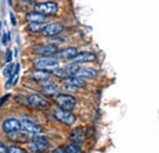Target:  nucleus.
Instances as JSON below:
<instances>
[{
    "label": "nucleus",
    "mask_w": 159,
    "mask_h": 153,
    "mask_svg": "<svg viewBox=\"0 0 159 153\" xmlns=\"http://www.w3.org/2000/svg\"><path fill=\"white\" fill-rule=\"evenodd\" d=\"M33 10H34L36 12H39V14L45 15V16H53V15H57V14H58L59 6H58V4L54 2V1H45V2L34 4Z\"/></svg>",
    "instance_id": "nucleus-1"
},
{
    "label": "nucleus",
    "mask_w": 159,
    "mask_h": 153,
    "mask_svg": "<svg viewBox=\"0 0 159 153\" xmlns=\"http://www.w3.org/2000/svg\"><path fill=\"white\" fill-rule=\"evenodd\" d=\"M31 148L32 151H34L36 153H43L47 152L49 148V140L45 136H33L31 140Z\"/></svg>",
    "instance_id": "nucleus-2"
},
{
    "label": "nucleus",
    "mask_w": 159,
    "mask_h": 153,
    "mask_svg": "<svg viewBox=\"0 0 159 153\" xmlns=\"http://www.w3.org/2000/svg\"><path fill=\"white\" fill-rule=\"evenodd\" d=\"M27 104L31 105L32 108L40 109V110H47L50 108V103L40 95H31L27 98Z\"/></svg>",
    "instance_id": "nucleus-3"
},
{
    "label": "nucleus",
    "mask_w": 159,
    "mask_h": 153,
    "mask_svg": "<svg viewBox=\"0 0 159 153\" xmlns=\"http://www.w3.org/2000/svg\"><path fill=\"white\" fill-rule=\"evenodd\" d=\"M55 102L60 108L65 109V110H72L76 105V99L75 97L66 95V93H61L55 96Z\"/></svg>",
    "instance_id": "nucleus-4"
},
{
    "label": "nucleus",
    "mask_w": 159,
    "mask_h": 153,
    "mask_svg": "<svg viewBox=\"0 0 159 153\" xmlns=\"http://www.w3.org/2000/svg\"><path fill=\"white\" fill-rule=\"evenodd\" d=\"M58 66H59V60L55 59L54 57H44L36 61V67L39 70H45V71L52 70L53 71Z\"/></svg>",
    "instance_id": "nucleus-5"
},
{
    "label": "nucleus",
    "mask_w": 159,
    "mask_h": 153,
    "mask_svg": "<svg viewBox=\"0 0 159 153\" xmlns=\"http://www.w3.org/2000/svg\"><path fill=\"white\" fill-rule=\"evenodd\" d=\"M54 116L57 120H59L60 123L65 124V125H72L76 121L75 115L72 114L70 110H65L62 108H57L54 110Z\"/></svg>",
    "instance_id": "nucleus-6"
},
{
    "label": "nucleus",
    "mask_w": 159,
    "mask_h": 153,
    "mask_svg": "<svg viewBox=\"0 0 159 153\" xmlns=\"http://www.w3.org/2000/svg\"><path fill=\"white\" fill-rule=\"evenodd\" d=\"M20 124H21V129L28 134H32V135H38L42 132V126L39 124H37L36 121L28 119V118H22L20 120Z\"/></svg>",
    "instance_id": "nucleus-7"
},
{
    "label": "nucleus",
    "mask_w": 159,
    "mask_h": 153,
    "mask_svg": "<svg viewBox=\"0 0 159 153\" xmlns=\"http://www.w3.org/2000/svg\"><path fill=\"white\" fill-rule=\"evenodd\" d=\"M84 86H86L84 80L79 76H71L64 81V87L70 91H76L79 88H83Z\"/></svg>",
    "instance_id": "nucleus-8"
},
{
    "label": "nucleus",
    "mask_w": 159,
    "mask_h": 153,
    "mask_svg": "<svg viewBox=\"0 0 159 153\" xmlns=\"http://www.w3.org/2000/svg\"><path fill=\"white\" fill-rule=\"evenodd\" d=\"M62 31H64V26L61 23H50V25H47L42 32L45 37H55L60 35Z\"/></svg>",
    "instance_id": "nucleus-9"
},
{
    "label": "nucleus",
    "mask_w": 159,
    "mask_h": 153,
    "mask_svg": "<svg viewBox=\"0 0 159 153\" xmlns=\"http://www.w3.org/2000/svg\"><path fill=\"white\" fill-rule=\"evenodd\" d=\"M2 130L6 132V134H10V132H15V131H19L21 130V124L20 120L17 119H7L2 123Z\"/></svg>",
    "instance_id": "nucleus-10"
},
{
    "label": "nucleus",
    "mask_w": 159,
    "mask_h": 153,
    "mask_svg": "<svg viewBox=\"0 0 159 153\" xmlns=\"http://www.w3.org/2000/svg\"><path fill=\"white\" fill-rule=\"evenodd\" d=\"M71 60H72V63H75V64L91 63V61H94V60H96V54H93V53H91V52H81V53H77Z\"/></svg>",
    "instance_id": "nucleus-11"
},
{
    "label": "nucleus",
    "mask_w": 159,
    "mask_h": 153,
    "mask_svg": "<svg viewBox=\"0 0 159 153\" xmlns=\"http://www.w3.org/2000/svg\"><path fill=\"white\" fill-rule=\"evenodd\" d=\"M77 49L74 48V47H70V48H66V49H62L60 52H57L54 54L55 59H61V60H71L72 58L77 54Z\"/></svg>",
    "instance_id": "nucleus-12"
},
{
    "label": "nucleus",
    "mask_w": 159,
    "mask_h": 153,
    "mask_svg": "<svg viewBox=\"0 0 159 153\" xmlns=\"http://www.w3.org/2000/svg\"><path fill=\"white\" fill-rule=\"evenodd\" d=\"M37 54H39L42 57H53L57 53V45L54 44H47V45H42L36 48L34 50Z\"/></svg>",
    "instance_id": "nucleus-13"
},
{
    "label": "nucleus",
    "mask_w": 159,
    "mask_h": 153,
    "mask_svg": "<svg viewBox=\"0 0 159 153\" xmlns=\"http://www.w3.org/2000/svg\"><path fill=\"white\" fill-rule=\"evenodd\" d=\"M50 77V72L49 71H45V70H33L31 72V78L37 81V82H44V81H48Z\"/></svg>",
    "instance_id": "nucleus-14"
},
{
    "label": "nucleus",
    "mask_w": 159,
    "mask_h": 153,
    "mask_svg": "<svg viewBox=\"0 0 159 153\" xmlns=\"http://www.w3.org/2000/svg\"><path fill=\"white\" fill-rule=\"evenodd\" d=\"M42 93L47 97H55L57 95H59V88L55 83H47L42 87Z\"/></svg>",
    "instance_id": "nucleus-15"
},
{
    "label": "nucleus",
    "mask_w": 159,
    "mask_h": 153,
    "mask_svg": "<svg viewBox=\"0 0 159 153\" xmlns=\"http://www.w3.org/2000/svg\"><path fill=\"white\" fill-rule=\"evenodd\" d=\"M75 76H79L81 78H88V80H91V78H94V77L97 76V71L94 70V69H92V67H80V70L76 72V75Z\"/></svg>",
    "instance_id": "nucleus-16"
},
{
    "label": "nucleus",
    "mask_w": 159,
    "mask_h": 153,
    "mask_svg": "<svg viewBox=\"0 0 159 153\" xmlns=\"http://www.w3.org/2000/svg\"><path fill=\"white\" fill-rule=\"evenodd\" d=\"M27 20L30 21V22H40V23H45L47 22V16L45 15H43V14H39V12H36V11H33V12H30V14H27Z\"/></svg>",
    "instance_id": "nucleus-17"
},
{
    "label": "nucleus",
    "mask_w": 159,
    "mask_h": 153,
    "mask_svg": "<svg viewBox=\"0 0 159 153\" xmlns=\"http://www.w3.org/2000/svg\"><path fill=\"white\" fill-rule=\"evenodd\" d=\"M52 74H53L54 76H58V77H60V78H64V80L71 77L69 70L66 69V66H65V67H57V69H54V70L52 71Z\"/></svg>",
    "instance_id": "nucleus-18"
},
{
    "label": "nucleus",
    "mask_w": 159,
    "mask_h": 153,
    "mask_svg": "<svg viewBox=\"0 0 159 153\" xmlns=\"http://www.w3.org/2000/svg\"><path fill=\"white\" fill-rule=\"evenodd\" d=\"M71 140H72L76 145L82 143V142L84 141V134H83V131H82L81 129L74 130V131H72V134H71Z\"/></svg>",
    "instance_id": "nucleus-19"
},
{
    "label": "nucleus",
    "mask_w": 159,
    "mask_h": 153,
    "mask_svg": "<svg viewBox=\"0 0 159 153\" xmlns=\"http://www.w3.org/2000/svg\"><path fill=\"white\" fill-rule=\"evenodd\" d=\"M44 27H45V23H40V22H30L28 26H27L28 31L30 32H34V33L43 31Z\"/></svg>",
    "instance_id": "nucleus-20"
},
{
    "label": "nucleus",
    "mask_w": 159,
    "mask_h": 153,
    "mask_svg": "<svg viewBox=\"0 0 159 153\" xmlns=\"http://www.w3.org/2000/svg\"><path fill=\"white\" fill-rule=\"evenodd\" d=\"M66 153H82V150L79 145H67L65 147Z\"/></svg>",
    "instance_id": "nucleus-21"
},
{
    "label": "nucleus",
    "mask_w": 159,
    "mask_h": 153,
    "mask_svg": "<svg viewBox=\"0 0 159 153\" xmlns=\"http://www.w3.org/2000/svg\"><path fill=\"white\" fill-rule=\"evenodd\" d=\"M7 153H26L23 150H21L20 147L16 146H9L7 147Z\"/></svg>",
    "instance_id": "nucleus-22"
},
{
    "label": "nucleus",
    "mask_w": 159,
    "mask_h": 153,
    "mask_svg": "<svg viewBox=\"0 0 159 153\" xmlns=\"http://www.w3.org/2000/svg\"><path fill=\"white\" fill-rule=\"evenodd\" d=\"M7 43H9V33H4L2 35V44L7 45Z\"/></svg>",
    "instance_id": "nucleus-23"
},
{
    "label": "nucleus",
    "mask_w": 159,
    "mask_h": 153,
    "mask_svg": "<svg viewBox=\"0 0 159 153\" xmlns=\"http://www.w3.org/2000/svg\"><path fill=\"white\" fill-rule=\"evenodd\" d=\"M0 153H7V146L0 142Z\"/></svg>",
    "instance_id": "nucleus-24"
},
{
    "label": "nucleus",
    "mask_w": 159,
    "mask_h": 153,
    "mask_svg": "<svg viewBox=\"0 0 159 153\" xmlns=\"http://www.w3.org/2000/svg\"><path fill=\"white\" fill-rule=\"evenodd\" d=\"M52 153H66V151H65V148H61V147H58V148H55L54 151Z\"/></svg>",
    "instance_id": "nucleus-25"
},
{
    "label": "nucleus",
    "mask_w": 159,
    "mask_h": 153,
    "mask_svg": "<svg viewBox=\"0 0 159 153\" xmlns=\"http://www.w3.org/2000/svg\"><path fill=\"white\" fill-rule=\"evenodd\" d=\"M11 60H12V53H11V50H7V57H6V61H7V63H11Z\"/></svg>",
    "instance_id": "nucleus-26"
},
{
    "label": "nucleus",
    "mask_w": 159,
    "mask_h": 153,
    "mask_svg": "<svg viewBox=\"0 0 159 153\" xmlns=\"http://www.w3.org/2000/svg\"><path fill=\"white\" fill-rule=\"evenodd\" d=\"M9 97H10V95H6V96H4L2 98H0V107H1L6 100H7V98H9Z\"/></svg>",
    "instance_id": "nucleus-27"
},
{
    "label": "nucleus",
    "mask_w": 159,
    "mask_h": 153,
    "mask_svg": "<svg viewBox=\"0 0 159 153\" xmlns=\"http://www.w3.org/2000/svg\"><path fill=\"white\" fill-rule=\"evenodd\" d=\"M10 19H11V23H12L14 26H16V25H17V21H16V19H15L14 14H10Z\"/></svg>",
    "instance_id": "nucleus-28"
},
{
    "label": "nucleus",
    "mask_w": 159,
    "mask_h": 153,
    "mask_svg": "<svg viewBox=\"0 0 159 153\" xmlns=\"http://www.w3.org/2000/svg\"><path fill=\"white\" fill-rule=\"evenodd\" d=\"M22 1H25V2H36L37 0H22Z\"/></svg>",
    "instance_id": "nucleus-29"
},
{
    "label": "nucleus",
    "mask_w": 159,
    "mask_h": 153,
    "mask_svg": "<svg viewBox=\"0 0 159 153\" xmlns=\"http://www.w3.org/2000/svg\"><path fill=\"white\" fill-rule=\"evenodd\" d=\"M0 30H1V22H0Z\"/></svg>",
    "instance_id": "nucleus-30"
}]
</instances>
